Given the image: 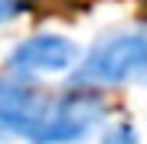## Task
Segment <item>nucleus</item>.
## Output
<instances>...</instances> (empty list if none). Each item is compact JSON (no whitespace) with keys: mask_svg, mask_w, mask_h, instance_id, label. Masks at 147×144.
Masks as SVG:
<instances>
[{"mask_svg":"<svg viewBox=\"0 0 147 144\" xmlns=\"http://www.w3.org/2000/svg\"><path fill=\"white\" fill-rule=\"evenodd\" d=\"M82 46L72 36L56 30H39L30 33L7 53L3 66L7 72L26 82H39V79H53V75H69L72 66L79 62Z\"/></svg>","mask_w":147,"mask_h":144,"instance_id":"3","label":"nucleus"},{"mask_svg":"<svg viewBox=\"0 0 147 144\" xmlns=\"http://www.w3.org/2000/svg\"><path fill=\"white\" fill-rule=\"evenodd\" d=\"M108 124V101L101 92L65 89L53 95L42 108L36 128L30 131L26 144H85Z\"/></svg>","mask_w":147,"mask_h":144,"instance_id":"2","label":"nucleus"},{"mask_svg":"<svg viewBox=\"0 0 147 144\" xmlns=\"http://www.w3.org/2000/svg\"><path fill=\"white\" fill-rule=\"evenodd\" d=\"M49 101V92L39 89V82H26L16 75H0V144L26 141L36 128L42 108Z\"/></svg>","mask_w":147,"mask_h":144,"instance_id":"4","label":"nucleus"},{"mask_svg":"<svg viewBox=\"0 0 147 144\" xmlns=\"http://www.w3.org/2000/svg\"><path fill=\"white\" fill-rule=\"evenodd\" d=\"M23 10H26V0H0V26L13 23Z\"/></svg>","mask_w":147,"mask_h":144,"instance_id":"6","label":"nucleus"},{"mask_svg":"<svg viewBox=\"0 0 147 144\" xmlns=\"http://www.w3.org/2000/svg\"><path fill=\"white\" fill-rule=\"evenodd\" d=\"M141 82H144V85H147V72H144V79H141Z\"/></svg>","mask_w":147,"mask_h":144,"instance_id":"7","label":"nucleus"},{"mask_svg":"<svg viewBox=\"0 0 147 144\" xmlns=\"http://www.w3.org/2000/svg\"><path fill=\"white\" fill-rule=\"evenodd\" d=\"M98 144H141V131L134 121H111L98 131Z\"/></svg>","mask_w":147,"mask_h":144,"instance_id":"5","label":"nucleus"},{"mask_svg":"<svg viewBox=\"0 0 147 144\" xmlns=\"http://www.w3.org/2000/svg\"><path fill=\"white\" fill-rule=\"evenodd\" d=\"M147 72V26H111L82 49L65 89L105 92L141 82Z\"/></svg>","mask_w":147,"mask_h":144,"instance_id":"1","label":"nucleus"}]
</instances>
